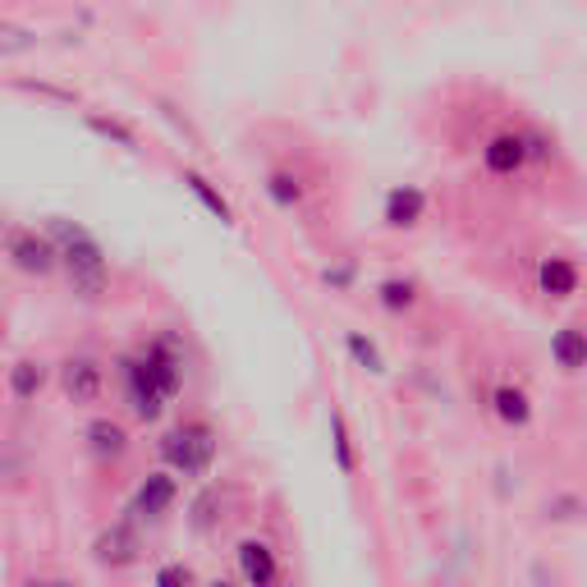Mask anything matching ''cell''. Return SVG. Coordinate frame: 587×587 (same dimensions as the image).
Here are the masks:
<instances>
[{
	"mask_svg": "<svg viewBox=\"0 0 587 587\" xmlns=\"http://www.w3.org/2000/svg\"><path fill=\"white\" fill-rule=\"evenodd\" d=\"M120 390L125 404L138 422H162L166 409L179 400L184 390V354L170 335L143 340L134 354L120 359Z\"/></svg>",
	"mask_w": 587,
	"mask_h": 587,
	"instance_id": "obj_1",
	"label": "cell"
},
{
	"mask_svg": "<svg viewBox=\"0 0 587 587\" xmlns=\"http://www.w3.org/2000/svg\"><path fill=\"white\" fill-rule=\"evenodd\" d=\"M47 234L56 244L60 276L69 285V294L78 303H101L106 290H110V262H106V248L97 244V234L88 225H78V221H65V216H51Z\"/></svg>",
	"mask_w": 587,
	"mask_h": 587,
	"instance_id": "obj_2",
	"label": "cell"
},
{
	"mask_svg": "<svg viewBox=\"0 0 587 587\" xmlns=\"http://www.w3.org/2000/svg\"><path fill=\"white\" fill-rule=\"evenodd\" d=\"M162 463L170 468L175 478L184 482H203L212 468H216V454H221V441H216V427L207 418H184L175 422L170 432L162 437Z\"/></svg>",
	"mask_w": 587,
	"mask_h": 587,
	"instance_id": "obj_3",
	"label": "cell"
},
{
	"mask_svg": "<svg viewBox=\"0 0 587 587\" xmlns=\"http://www.w3.org/2000/svg\"><path fill=\"white\" fill-rule=\"evenodd\" d=\"M0 253H6V262L19 271V276H32V281H47L60 271L51 234L37 229V225H10L0 234Z\"/></svg>",
	"mask_w": 587,
	"mask_h": 587,
	"instance_id": "obj_4",
	"label": "cell"
},
{
	"mask_svg": "<svg viewBox=\"0 0 587 587\" xmlns=\"http://www.w3.org/2000/svg\"><path fill=\"white\" fill-rule=\"evenodd\" d=\"M56 385L74 409H92L106 395V363L92 359V354H69L56 368Z\"/></svg>",
	"mask_w": 587,
	"mask_h": 587,
	"instance_id": "obj_5",
	"label": "cell"
},
{
	"mask_svg": "<svg viewBox=\"0 0 587 587\" xmlns=\"http://www.w3.org/2000/svg\"><path fill=\"white\" fill-rule=\"evenodd\" d=\"M92 560L101 569H134L143 560V528L138 519H115L92 537Z\"/></svg>",
	"mask_w": 587,
	"mask_h": 587,
	"instance_id": "obj_6",
	"label": "cell"
},
{
	"mask_svg": "<svg viewBox=\"0 0 587 587\" xmlns=\"http://www.w3.org/2000/svg\"><path fill=\"white\" fill-rule=\"evenodd\" d=\"M175 505H179V478L170 473V468H151V473L129 496V519H138V524H162L175 510Z\"/></svg>",
	"mask_w": 587,
	"mask_h": 587,
	"instance_id": "obj_7",
	"label": "cell"
},
{
	"mask_svg": "<svg viewBox=\"0 0 587 587\" xmlns=\"http://www.w3.org/2000/svg\"><path fill=\"white\" fill-rule=\"evenodd\" d=\"M234 565H239L244 587H281V551L266 537H244L234 546Z\"/></svg>",
	"mask_w": 587,
	"mask_h": 587,
	"instance_id": "obj_8",
	"label": "cell"
},
{
	"mask_svg": "<svg viewBox=\"0 0 587 587\" xmlns=\"http://www.w3.org/2000/svg\"><path fill=\"white\" fill-rule=\"evenodd\" d=\"M84 450L97 459V463H120L129 454V427L115 422V418H92L84 427Z\"/></svg>",
	"mask_w": 587,
	"mask_h": 587,
	"instance_id": "obj_9",
	"label": "cell"
},
{
	"mask_svg": "<svg viewBox=\"0 0 587 587\" xmlns=\"http://www.w3.org/2000/svg\"><path fill=\"white\" fill-rule=\"evenodd\" d=\"M482 166L500 179H510L528 166V134H496L487 147H482Z\"/></svg>",
	"mask_w": 587,
	"mask_h": 587,
	"instance_id": "obj_10",
	"label": "cell"
},
{
	"mask_svg": "<svg viewBox=\"0 0 587 587\" xmlns=\"http://www.w3.org/2000/svg\"><path fill=\"white\" fill-rule=\"evenodd\" d=\"M422 216H427V193H422V188L400 184V188H390V193H385L381 221H385L390 229H413Z\"/></svg>",
	"mask_w": 587,
	"mask_h": 587,
	"instance_id": "obj_11",
	"label": "cell"
},
{
	"mask_svg": "<svg viewBox=\"0 0 587 587\" xmlns=\"http://www.w3.org/2000/svg\"><path fill=\"white\" fill-rule=\"evenodd\" d=\"M47 385H51V368L42 359H19L6 376V390L14 404H37V395H42Z\"/></svg>",
	"mask_w": 587,
	"mask_h": 587,
	"instance_id": "obj_12",
	"label": "cell"
},
{
	"mask_svg": "<svg viewBox=\"0 0 587 587\" xmlns=\"http://www.w3.org/2000/svg\"><path fill=\"white\" fill-rule=\"evenodd\" d=\"M578 266L569 262V257H546L541 266H537V290L546 294V299H569V294H578Z\"/></svg>",
	"mask_w": 587,
	"mask_h": 587,
	"instance_id": "obj_13",
	"label": "cell"
},
{
	"mask_svg": "<svg viewBox=\"0 0 587 587\" xmlns=\"http://www.w3.org/2000/svg\"><path fill=\"white\" fill-rule=\"evenodd\" d=\"M551 359L560 372H583L587 368V331L583 326H560L551 335Z\"/></svg>",
	"mask_w": 587,
	"mask_h": 587,
	"instance_id": "obj_14",
	"label": "cell"
},
{
	"mask_svg": "<svg viewBox=\"0 0 587 587\" xmlns=\"http://www.w3.org/2000/svg\"><path fill=\"white\" fill-rule=\"evenodd\" d=\"M491 413H496L505 427H528V422H532V400L524 395L519 385L505 381V385L491 390Z\"/></svg>",
	"mask_w": 587,
	"mask_h": 587,
	"instance_id": "obj_15",
	"label": "cell"
},
{
	"mask_svg": "<svg viewBox=\"0 0 587 587\" xmlns=\"http://www.w3.org/2000/svg\"><path fill=\"white\" fill-rule=\"evenodd\" d=\"M6 88H10V92H19V97L56 101V106H78V101H84V97H78L74 88H65V84H51V78H28V74H14Z\"/></svg>",
	"mask_w": 587,
	"mask_h": 587,
	"instance_id": "obj_16",
	"label": "cell"
},
{
	"mask_svg": "<svg viewBox=\"0 0 587 587\" xmlns=\"http://www.w3.org/2000/svg\"><path fill=\"white\" fill-rule=\"evenodd\" d=\"M184 188H188L193 198H198V203H203V207H207V212H212L221 225H234V207L225 203V193H221V188H216L207 175H198V170H184Z\"/></svg>",
	"mask_w": 587,
	"mask_h": 587,
	"instance_id": "obj_17",
	"label": "cell"
},
{
	"mask_svg": "<svg viewBox=\"0 0 587 587\" xmlns=\"http://www.w3.org/2000/svg\"><path fill=\"white\" fill-rule=\"evenodd\" d=\"M42 47V37L37 28L19 23V19H0V60H19V56H32Z\"/></svg>",
	"mask_w": 587,
	"mask_h": 587,
	"instance_id": "obj_18",
	"label": "cell"
},
{
	"mask_svg": "<svg viewBox=\"0 0 587 587\" xmlns=\"http://www.w3.org/2000/svg\"><path fill=\"white\" fill-rule=\"evenodd\" d=\"M331 446H335V468L344 478L359 473V454H354V437H349V422L340 409H331Z\"/></svg>",
	"mask_w": 587,
	"mask_h": 587,
	"instance_id": "obj_19",
	"label": "cell"
},
{
	"mask_svg": "<svg viewBox=\"0 0 587 587\" xmlns=\"http://www.w3.org/2000/svg\"><path fill=\"white\" fill-rule=\"evenodd\" d=\"M84 125L97 134V138H106V143H115V147H125V151H138V134L129 129V125H120L115 115H97V110H84Z\"/></svg>",
	"mask_w": 587,
	"mask_h": 587,
	"instance_id": "obj_20",
	"label": "cell"
},
{
	"mask_svg": "<svg viewBox=\"0 0 587 587\" xmlns=\"http://www.w3.org/2000/svg\"><path fill=\"white\" fill-rule=\"evenodd\" d=\"M344 349H349V359H354L363 372H372V376H381V372H385V359H381L376 340H368L363 331H344Z\"/></svg>",
	"mask_w": 587,
	"mask_h": 587,
	"instance_id": "obj_21",
	"label": "cell"
},
{
	"mask_svg": "<svg viewBox=\"0 0 587 587\" xmlns=\"http://www.w3.org/2000/svg\"><path fill=\"white\" fill-rule=\"evenodd\" d=\"M376 299H381V307L385 312H413L418 307V285L413 281H381L376 285Z\"/></svg>",
	"mask_w": 587,
	"mask_h": 587,
	"instance_id": "obj_22",
	"label": "cell"
},
{
	"mask_svg": "<svg viewBox=\"0 0 587 587\" xmlns=\"http://www.w3.org/2000/svg\"><path fill=\"white\" fill-rule=\"evenodd\" d=\"M266 193H271V203H276L281 212H294V207L303 203L299 175H285V170H271V175H266Z\"/></svg>",
	"mask_w": 587,
	"mask_h": 587,
	"instance_id": "obj_23",
	"label": "cell"
},
{
	"mask_svg": "<svg viewBox=\"0 0 587 587\" xmlns=\"http://www.w3.org/2000/svg\"><path fill=\"white\" fill-rule=\"evenodd\" d=\"M151 587H198V574H193L184 560H166L151 574Z\"/></svg>",
	"mask_w": 587,
	"mask_h": 587,
	"instance_id": "obj_24",
	"label": "cell"
},
{
	"mask_svg": "<svg viewBox=\"0 0 587 587\" xmlns=\"http://www.w3.org/2000/svg\"><path fill=\"white\" fill-rule=\"evenodd\" d=\"M23 587H74L69 578H28Z\"/></svg>",
	"mask_w": 587,
	"mask_h": 587,
	"instance_id": "obj_25",
	"label": "cell"
},
{
	"mask_svg": "<svg viewBox=\"0 0 587 587\" xmlns=\"http://www.w3.org/2000/svg\"><path fill=\"white\" fill-rule=\"evenodd\" d=\"M203 587H234L229 578H212V583H203Z\"/></svg>",
	"mask_w": 587,
	"mask_h": 587,
	"instance_id": "obj_26",
	"label": "cell"
}]
</instances>
